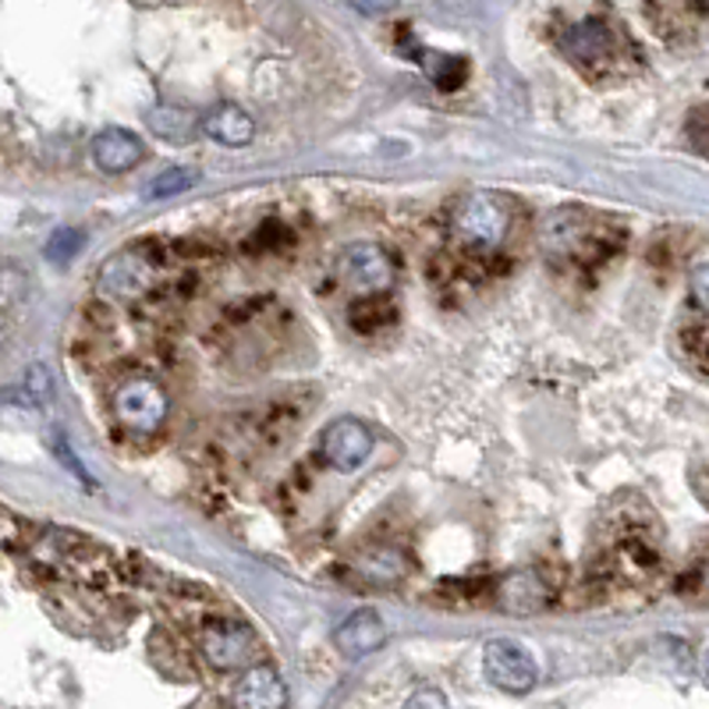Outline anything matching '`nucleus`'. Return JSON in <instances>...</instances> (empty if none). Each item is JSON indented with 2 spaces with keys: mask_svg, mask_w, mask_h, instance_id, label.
<instances>
[{
  "mask_svg": "<svg viewBox=\"0 0 709 709\" xmlns=\"http://www.w3.org/2000/svg\"><path fill=\"white\" fill-rule=\"evenodd\" d=\"M511 232V206L496 191H472L457 203L451 217V235L472 253H496Z\"/></svg>",
  "mask_w": 709,
  "mask_h": 709,
  "instance_id": "obj_1",
  "label": "nucleus"
},
{
  "mask_svg": "<svg viewBox=\"0 0 709 709\" xmlns=\"http://www.w3.org/2000/svg\"><path fill=\"white\" fill-rule=\"evenodd\" d=\"M114 418H118V426L131 436H157L160 426L167 423V412H170V401L164 394V387L152 376H125L118 387H114Z\"/></svg>",
  "mask_w": 709,
  "mask_h": 709,
  "instance_id": "obj_2",
  "label": "nucleus"
},
{
  "mask_svg": "<svg viewBox=\"0 0 709 709\" xmlns=\"http://www.w3.org/2000/svg\"><path fill=\"white\" fill-rule=\"evenodd\" d=\"M199 653L214 670H242L256 663L259 639L242 621H209L199 631Z\"/></svg>",
  "mask_w": 709,
  "mask_h": 709,
  "instance_id": "obj_3",
  "label": "nucleus"
},
{
  "mask_svg": "<svg viewBox=\"0 0 709 709\" xmlns=\"http://www.w3.org/2000/svg\"><path fill=\"white\" fill-rule=\"evenodd\" d=\"M337 277L344 280V287H352V292L373 298V295L391 292L397 270H394V259L383 253L380 245L355 242L348 248H341V256H337Z\"/></svg>",
  "mask_w": 709,
  "mask_h": 709,
  "instance_id": "obj_4",
  "label": "nucleus"
},
{
  "mask_svg": "<svg viewBox=\"0 0 709 709\" xmlns=\"http://www.w3.org/2000/svg\"><path fill=\"white\" fill-rule=\"evenodd\" d=\"M543 248L553 259L589 263L600 253V227H592V220L579 209H558L543 227Z\"/></svg>",
  "mask_w": 709,
  "mask_h": 709,
  "instance_id": "obj_5",
  "label": "nucleus"
},
{
  "mask_svg": "<svg viewBox=\"0 0 709 709\" xmlns=\"http://www.w3.org/2000/svg\"><path fill=\"white\" fill-rule=\"evenodd\" d=\"M157 284V263L142 253H118L100 266L96 292L107 302H139Z\"/></svg>",
  "mask_w": 709,
  "mask_h": 709,
  "instance_id": "obj_6",
  "label": "nucleus"
},
{
  "mask_svg": "<svg viewBox=\"0 0 709 709\" xmlns=\"http://www.w3.org/2000/svg\"><path fill=\"white\" fill-rule=\"evenodd\" d=\"M483 670L501 692H511V696H525L532 692V685L540 681L532 653L514 639H490L483 646Z\"/></svg>",
  "mask_w": 709,
  "mask_h": 709,
  "instance_id": "obj_7",
  "label": "nucleus"
},
{
  "mask_svg": "<svg viewBox=\"0 0 709 709\" xmlns=\"http://www.w3.org/2000/svg\"><path fill=\"white\" fill-rule=\"evenodd\" d=\"M376 447L373 430L358 418H337L319 436V457L337 472H358Z\"/></svg>",
  "mask_w": 709,
  "mask_h": 709,
  "instance_id": "obj_8",
  "label": "nucleus"
},
{
  "mask_svg": "<svg viewBox=\"0 0 709 709\" xmlns=\"http://www.w3.org/2000/svg\"><path fill=\"white\" fill-rule=\"evenodd\" d=\"M561 47H564V53L571 57L574 65H582V68H603V65L614 61L618 36L610 32V26L597 22V18H589V22H579V26H571L564 32Z\"/></svg>",
  "mask_w": 709,
  "mask_h": 709,
  "instance_id": "obj_9",
  "label": "nucleus"
},
{
  "mask_svg": "<svg viewBox=\"0 0 709 709\" xmlns=\"http://www.w3.org/2000/svg\"><path fill=\"white\" fill-rule=\"evenodd\" d=\"M496 603H501L508 614H540L550 603V585L543 582V574L532 568L511 571L501 582V589H496Z\"/></svg>",
  "mask_w": 709,
  "mask_h": 709,
  "instance_id": "obj_10",
  "label": "nucleus"
},
{
  "mask_svg": "<svg viewBox=\"0 0 709 709\" xmlns=\"http://www.w3.org/2000/svg\"><path fill=\"white\" fill-rule=\"evenodd\" d=\"M334 642L344 657H366L387 642V624H383V618L376 614V610L362 607V610H355V614H348V621L337 628Z\"/></svg>",
  "mask_w": 709,
  "mask_h": 709,
  "instance_id": "obj_11",
  "label": "nucleus"
},
{
  "mask_svg": "<svg viewBox=\"0 0 709 709\" xmlns=\"http://www.w3.org/2000/svg\"><path fill=\"white\" fill-rule=\"evenodd\" d=\"M92 160L107 175H125L142 160V142L139 136H131L128 128H104L100 136L92 139Z\"/></svg>",
  "mask_w": 709,
  "mask_h": 709,
  "instance_id": "obj_12",
  "label": "nucleus"
},
{
  "mask_svg": "<svg viewBox=\"0 0 709 709\" xmlns=\"http://www.w3.org/2000/svg\"><path fill=\"white\" fill-rule=\"evenodd\" d=\"M235 702L248 709H280L287 702L284 681L270 663H256L245 670V678L235 688Z\"/></svg>",
  "mask_w": 709,
  "mask_h": 709,
  "instance_id": "obj_13",
  "label": "nucleus"
},
{
  "mask_svg": "<svg viewBox=\"0 0 709 709\" xmlns=\"http://www.w3.org/2000/svg\"><path fill=\"white\" fill-rule=\"evenodd\" d=\"M203 131L214 142L220 146H232V149H242L256 139V121L248 118V114L235 104H224L217 110H209L203 118Z\"/></svg>",
  "mask_w": 709,
  "mask_h": 709,
  "instance_id": "obj_14",
  "label": "nucleus"
},
{
  "mask_svg": "<svg viewBox=\"0 0 709 709\" xmlns=\"http://www.w3.org/2000/svg\"><path fill=\"white\" fill-rule=\"evenodd\" d=\"M358 571L376 585H394L408 574V558L394 546H376L358 561Z\"/></svg>",
  "mask_w": 709,
  "mask_h": 709,
  "instance_id": "obj_15",
  "label": "nucleus"
},
{
  "mask_svg": "<svg viewBox=\"0 0 709 709\" xmlns=\"http://www.w3.org/2000/svg\"><path fill=\"white\" fill-rule=\"evenodd\" d=\"M146 121L152 128V136L170 139V142H185L199 125L196 118H191V110H181V107H152Z\"/></svg>",
  "mask_w": 709,
  "mask_h": 709,
  "instance_id": "obj_16",
  "label": "nucleus"
},
{
  "mask_svg": "<svg viewBox=\"0 0 709 709\" xmlns=\"http://www.w3.org/2000/svg\"><path fill=\"white\" fill-rule=\"evenodd\" d=\"M196 181H199L196 170H188V167H170V170H164L160 178L149 181L146 196H149V199H170V196H178V191H188Z\"/></svg>",
  "mask_w": 709,
  "mask_h": 709,
  "instance_id": "obj_17",
  "label": "nucleus"
},
{
  "mask_svg": "<svg viewBox=\"0 0 709 709\" xmlns=\"http://www.w3.org/2000/svg\"><path fill=\"white\" fill-rule=\"evenodd\" d=\"M22 391H26V401L29 405H47V401L53 397V380H50V370L47 366H29L26 376H22Z\"/></svg>",
  "mask_w": 709,
  "mask_h": 709,
  "instance_id": "obj_18",
  "label": "nucleus"
},
{
  "mask_svg": "<svg viewBox=\"0 0 709 709\" xmlns=\"http://www.w3.org/2000/svg\"><path fill=\"white\" fill-rule=\"evenodd\" d=\"M82 232H75V227H61V232H57L50 242H47V256L53 259V263H68L75 253H79L82 248Z\"/></svg>",
  "mask_w": 709,
  "mask_h": 709,
  "instance_id": "obj_19",
  "label": "nucleus"
},
{
  "mask_svg": "<svg viewBox=\"0 0 709 709\" xmlns=\"http://www.w3.org/2000/svg\"><path fill=\"white\" fill-rule=\"evenodd\" d=\"M688 292H692V302L702 313H709V263H699L692 277H688Z\"/></svg>",
  "mask_w": 709,
  "mask_h": 709,
  "instance_id": "obj_20",
  "label": "nucleus"
},
{
  "mask_svg": "<svg viewBox=\"0 0 709 709\" xmlns=\"http://www.w3.org/2000/svg\"><path fill=\"white\" fill-rule=\"evenodd\" d=\"M348 8H355L358 14H370V18H380V14H391L401 0H344Z\"/></svg>",
  "mask_w": 709,
  "mask_h": 709,
  "instance_id": "obj_21",
  "label": "nucleus"
},
{
  "mask_svg": "<svg viewBox=\"0 0 709 709\" xmlns=\"http://www.w3.org/2000/svg\"><path fill=\"white\" fill-rule=\"evenodd\" d=\"M408 706H447V699L440 696V692H415L408 699Z\"/></svg>",
  "mask_w": 709,
  "mask_h": 709,
  "instance_id": "obj_22",
  "label": "nucleus"
},
{
  "mask_svg": "<svg viewBox=\"0 0 709 709\" xmlns=\"http://www.w3.org/2000/svg\"><path fill=\"white\" fill-rule=\"evenodd\" d=\"M702 670H706V681H709V649H706V660H702Z\"/></svg>",
  "mask_w": 709,
  "mask_h": 709,
  "instance_id": "obj_23",
  "label": "nucleus"
},
{
  "mask_svg": "<svg viewBox=\"0 0 709 709\" xmlns=\"http://www.w3.org/2000/svg\"><path fill=\"white\" fill-rule=\"evenodd\" d=\"M702 579H706V592H709V568L702 571Z\"/></svg>",
  "mask_w": 709,
  "mask_h": 709,
  "instance_id": "obj_24",
  "label": "nucleus"
}]
</instances>
